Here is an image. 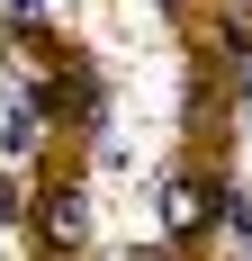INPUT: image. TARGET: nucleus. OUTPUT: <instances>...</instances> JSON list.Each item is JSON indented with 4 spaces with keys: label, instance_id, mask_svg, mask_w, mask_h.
<instances>
[{
    "label": "nucleus",
    "instance_id": "1",
    "mask_svg": "<svg viewBox=\"0 0 252 261\" xmlns=\"http://www.w3.org/2000/svg\"><path fill=\"white\" fill-rule=\"evenodd\" d=\"M18 207H27V198H18V189H9V180H0V216H18Z\"/></svg>",
    "mask_w": 252,
    "mask_h": 261
}]
</instances>
